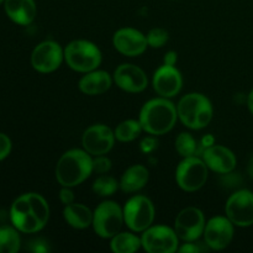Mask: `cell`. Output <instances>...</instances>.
<instances>
[{
	"label": "cell",
	"mask_w": 253,
	"mask_h": 253,
	"mask_svg": "<svg viewBox=\"0 0 253 253\" xmlns=\"http://www.w3.org/2000/svg\"><path fill=\"white\" fill-rule=\"evenodd\" d=\"M10 219L19 231L35 234L46 226L49 219V207L42 195L26 193L12 203Z\"/></svg>",
	"instance_id": "1"
},
{
	"label": "cell",
	"mask_w": 253,
	"mask_h": 253,
	"mask_svg": "<svg viewBox=\"0 0 253 253\" xmlns=\"http://www.w3.org/2000/svg\"><path fill=\"white\" fill-rule=\"evenodd\" d=\"M178 111L167 98H156L147 101L141 109L140 123L150 135H163L174 127Z\"/></svg>",
	"instance_id": "2"
},
{
	"label": "cell",
	"mask_w": 253,
	"mask_h": 253,
	"mask_svg": "<svg viewBox=\"0 0 253 253\" xmlns=\"http://www.w3.org/2000/svg\"><path fill=\"white\" fill-rule=\"evenodd\" d=\"M93 173V160L85 150H69L57 162L56 178L62 187H76Z\"/></svg>",
	"instance_id": "3"
},
{
	"label": "cell",
	"mask_w": 253,
	"mask_h": 253,
	"mask_svg": "<svg viewBox=\"0 0 253 253\" xmlns=\"http://www.w3.org/2000/svg\"><path fill=\"white\" fill-rule=\"evenodd\" d=\"M177 111L183 125L193 130L207 127L212 119L211 103L207 96L199 93L183 96L178 103Z\"/></svg>",
	"instance_id": "4"
},
{
	"label": "cell",
	"mask_w": 253,
	"mask_h": 253,
	"mask_svg": "<svg viewBox=\"0 0 253 253\" xmlns=\"http://www.w3.org/2000/svg\"><path fill=\"white\" fill-rule=\"evenodd\" d=\"M64 59L73 71L88 73L95 71L100 66L101 52L93 42L86 40H76L64 49Z\"/></svg>",
	"instance_id": "5"
},
{
	"label": "cell",
	"mask_w": 253,
	"mask_h": 253,
	"mask_svg": "<svg viewBox=\"0 0 253 253\" xmlns=\"http://www.w3.org/2000/svg\"><path fill=\"white\" fill-rule=\"evenodd\" d=\"M124 210L115 202H103L93 212V227L98 236L110 239L119 234L124 224Z\"/></svg>",
	"instance_id": "6"
},
{
	"label": "cell",
	"mask_w": 253,
	"mask_h": 253,
	"mask_svg": "<svg viewBox=\"0 0 253 253\" xmlns=\"http://www.w3.org/2000/svg\"><path fill=\"white\" fill-rule=\"evenodd\" d=\"M123 210L124 221L128 229L135 232H143L155 220V207L143 195H136L128 199Z\"/></svg>",
	"instance_id": "7"
},
{
	"label": "cell",
	"mask_w": 253,
	"mask_h": 253,
	"mask_svg": "<svg viewBox=\"0 0 253 253\" xmlns=\"http://www.w3.org/2000/svg\"><path fill=\"white\" fill-rule=\"evenodd\" d=\"M208 166L198 156L185 157L175 170L177 184L185 192L199 190L207 183Z\"/></svg>",
	"instance_id": "8"
},
{
	"label": "cell",
	"mask_w": 253,
	"mask_h": 253,
	"mask_svg": "<svg viewBox=\"0 0 253 253\" xmlns=\"http://www.w3.org/2000/svg\"><path fill=\"white\" fill-rule=\"evenodd\" d=\"M141 244L148 253H173L178 250V236L170 227L157 225L143 231Z\"/></svg>",
	"instance_id": "9"
},
{
	"label": "cell",
	"mask_w": 253,
	"mask_h": 253,
	"mask_svg": "<svg viewBox=\"0 0 253 253\" xmlns=\"http://www.w3.org/2000/svg\"><path fill=\"white\" fill-rule=\"evenodd\" d=\"M205 217L200 209L189 207L183 209L175 217L174 231L178 239L185 242H194L204 234Z\"/></svg>",
	"instance_id": "10"
},
{
	"label": "cell",
	"mask_w": 253,
	"mask_h": 253,
	"mask_svg": "<svg viewBox=\"0 0 253 253\" xmlns=\"http://www.w3.org/2000/svg\"><path fill=\"white\" fill-rule=\"evenodd\" d=\"M226 216L234 225L247 227L253 225V193L239 190L227 199Z\"/></svg>",
	"instance_id": "11"
},
{
	"label": "cell",
	"mask_w": 253,
	"mask_h": 253,
	"mask_svg": "<svg viewBox=\"0 0 253 253\" xmlns=\"http://www.w3.org/2000/svg\"><path fill=\"white\" fill-rule=\"evenodd\" d=\"M64 52L54 41H43L35 47L31 54V64L40 73H51L61 66Z\"/></svg>",
	"instance_id": "12"
},
{
	"label": "cell",
	"mask_w": 253,
	"mask_h": 253,
	"mask_svg": "<svg viewBox=\"0 0 253 253\" xmlns=\"http://www.w3.org/2000/svg\"><path fill=\"white\" fill-rule=\"evenodd\" d=\"M204 240L210 250L220 251L230 245L234 237V224L229 217L215 216L208 221L204 229Z\"/></svg>",
	"instance_id": "13"
},
{
	"label": "cell",
	"mask_w": 253,
	"mask_h": 253,
	"mask_svg": "<svg viewBox=\"0 0 253 253\" xmlns=\"http://www.w3.org/2000/svg\"><path fill=\"white\" fill-rule=\"evenodd\" d=\"M83 147L89 155L101 156L108 153L115 143V133L105 125H93L86 128L82 138Z\"/></svg>",
	"instance_id": "14"
},
{
	"label": "cell",
	"mask_w": 253,
	"mask_h": 253,
	"mask_svg": "<svg viewBox=\"0 0 253 253\" xmlns=\"http://www.w3.org/2000/svg\"><path fill=\"white\" fill-rule=\"evenodd\" d=\"M113 43L121 54L127 57L140 56L148 46L147 37L141 31L131 27L118 30L114 34Z\"/></svg>",
	"instance_id": "15"
},
{
	"label": "cell",
	"mask_w": 253,
	"mask_h": 253,
	"mask_svg": "<svg viewBox=\"0 0 253 253\" xmlns=\"http://www.w3.org/2000/svg\"><path fill=\"white\" fill-rule=\"evenodd\" d=\"M114 81L119 88L128 93H141L147 88L148 79L145 72L135 64L125 63L116 68Z\"/></svg>",
	"instance_id": "16"
},
{
	"label": "cell",
	"mask_w": 253,
	"mask_h": 253,
	"mask_svg": "<svg viewBox=\"0 0 253 253\" xmlns=\"http://www.w3.org/2000/svg\"><path fill=\"white\" fill-rule=\"evenodd\" d=\"M183 79L174 66L163 64L153 74V88L163 98H173L180 91Z\"/></svg>",
	"instance_id": "17"
},
{
	"label": "cell",
	"mask_w": 253,
	"mask_h": 253,
	"mask_svg": "<svg viewBox=\"0 0 253 253\" xmlns=\"http://www.w3.org/2000/svg\"><path fill=\"white\" fill-rule=\"evenodd\" d=\"M203 160L208 168L214 172L225 174L232 172L236 167V157L229 148L220 145H212L203 152Z\"/></svg>",
	"instance_id": "18"
},
{
	"label": "cell",
	"mask_w": 253,
	"mask_h": 253,
	"mask_svg": "<svg viewBox=\"0 0 253 253\" xmlns=\"http://www.w3.org/2000/svg\"><path fill=\"white\" fill-rule=\"evenodd\" d=\"M5 12L15 24L27 26L36 17V4L34 0H5Z\"/></svg>",
	"instance_id": "19"
},
{
	"label": "cell",
	"mask_w": 253,
	"mask_h": 253,
	"mask_svg": "<svg viewBox=\"0 0 253 253\" xmlns=\"http://www.w3.org/2000/svg\"><path fill=\"white\" fill-rule=\"evenodd\" d=\"M113 79L105 71H91L79 81V89L86 95H100L110 89Z\"/></svg>",
	"instance_id": "20"
},
{
	"label": "cell",
	"mask_w": 253,
	"mask_h": 253,
	"mask_svg": "<svg viewBox=\"0 0 253 253\" xmlns=\"http://www.w3.org/2000/svg\"><path fill=\"white\" fill-rule=\"evenodd\" d=\"M148 169L142 165L131 166L125 170L120 180V188L125 193H135L142 189L148 182Z\"/></svg>",
	"instance_id": "21"
},
{
	"label": "cell",
	"mask_w": 253,
	"mask_h": 253,
	"mask_svg": "<svg viewBox=\"0 0 253 253\" xmlns=\"http://www.w3.org/2000/svg\"><path fill=\"white\" fill-rule=\"evenodd\" d=\"M63 216L67 224L74 229H86L93 224V212L88 207L83 204L66 205L63 210Z\"/></svg>",
	"instance_id": "22"
},
{
	"label": "cell",
	"mask_w": 253,
	"mask_h": 253,
	"mask_svg": "<svg viewBox=\"0 0 253 253\" xmlns=\"http://www.w3.org/2000/svg\"><path fill=\"white\" fill-rule=\"evenodd\" d=\"M111 239L110 247L115 253H133L142 246L141 239L130 232H120Z\"/></svg>",
	"instance_id": "23"
},
{
	"label": "cell",
	"mask_w": 253,
	"mask_h": 253,
	"mask_svg": "<svg viewBox=\"0 0 253 253\" xmlns=\"http://www.w3.org/2000/svg\"><path fill=\"white\" fill-rule=\"evenodd\" d=\"M20 245L21 240L16 227L0 226V253H16Z\"/></svg>",
	"instance_id": "24"
},
{
	"label": "cell",
	"mask_w": 253,
	"mask_h": 253,
	"mask_svg": "<svg viewBox=\"0 0 253 253\" xmlns=\"http://www.w3.org/2000/svg\"><path fill=\"white\" fill-rule=\"evenodd\" d=\"M142 130L143 128L140 121L130 119V120H125L119 124L114 133H115V138H118L120 142H131L141 135Z\"/></svg>",
	"instance_id": "25"
},
{
	"label": "cell",
	"mask_w": 253,
	"mask_h": 253,
	"mask_svg": "<svg viewBox=\"0 0 253 253\" xmlns=\"http://www.w3.org/2000/svg\"><path fill=\"white\" fill-rule=\"evenodd\" d=\"M175 150L182 157H190L198 155V142L190 133L182 132L175 140Z\"/></svg>",
	"instance_id": "26"
},
{
	"label": "cell",
	"mask_w": 253,
	"mask_h": 253,
	"mask_svg": "<svg viewBox=\"0 0 253 253\" xmlns=\"http://www.w3.org/2000/svg\"><path fill=\"white\" fill-rule=\"evenodd\" d=\"M118 182L110 175H100L93 183V192L99 197H110L118 190Z\"/></svg>",
	"instance_id": "27"
},
{
	"label": "cell",
	"mask_w": 253,
	"mask_h": 253,
	"mask_svg": "<svg viewBox=\"0 0 253 253\" xmlns=\"http://www.w3.org/2000/svg\"><path fill=\"white\" fill-rule=\"evenodd\" d=\"M146 37H147L148 46L153 47V48H160V47L165 46L166 42L168 41V32L165 29L156 27V29L150 30Z\"/></svg>",
	"instance_id": "28"
},
{
	"label": "cell",
	"mask_w": 253,
	"mask_h": 253,
	"mask_svg": "<svg viewBox=\"0 0 253 253\" xmlns=\"http://www.w3.org/2000/svg\"><path fill=\"white\" fill-rule=\"evenodd\" d=\"M111 169V161L108 157L101 156H96V158L93 160V172L98 173V174H105Z\"/></svg>",
	"instance_id": "29"
},
{
	"label": "cell",
	"mask_w": 253,
	"mask_h": 253,
	"mask_svg": "<svg viewBox=\"0 0 253 253\" xmlns=\"http://www.w3.org/2000/svg\"><path fill=\"white\" fill-rule=\"evenodd\" d=\"M241 182H242V179H241V177L239 175V173L229 172V173H225V174H222L221 183L224 185H226L227 188L239 187V185L241 184Z\"/></svg>",
	"instance_id": "30"
},
{
	"label": "cell",
	"mask_w": 253,
	"mask_h": 253,
	"mask_svg": "<svg viewBox=\"0 0 253 253\" xmlns=\"http://www.w3.org/2000/svg\"><path fill=\"white\" fill-rule=\"evenodd\" d=\"M11 152V141L5 133L0 132V161L5 160Z\"/></svg>",
	"instance_id": "31"
},
{
	"label": "cell",
	"mask_w": 253,
	"mask_h": 253,
	"mask_svg": "<svg viewBox=\"0 0 253 253\" xmlns=\"http://www.w3.org/2000/svg\"><path fill=\"white\" fill-rule=\"evenodd\" d=\"M59 199H61V202L63 203L64 205H69L72 204V203H74V194L73 192L69 189V187L62 188L61 192H59Z\"/></svg>",
	"instance_id": "32"
},
{
	"label": "cell",
	"mask_w": 253,
	"mask_h": 253,
	"mask_svg": "<svg viewBox=\"0 0 253 253\" xmlns=\"http://www.w3.org/2000/svg\"><path fill=\"white\" fill-rule=\"evenodd\" d=\"M156 147H157V142H156L155 138L152 137L145 138V140L141 142V150H142V152L145 153L152 152Z\"/></svg>",
	"instance_id": "33"
},
{
	"label": "cell",
	"mask_w": 253,
	"mask_h": 253,
	"mask_svg": "<svg viewBox=\"0 0 253 253\" xmlns=\"http://www.w3.org/2000/svg\"><path fill=\"white\" fill-rule=\"evenodd\" d=\"M178 251L180 253H198L202 251L199 246H197L195 244H192V242H188V244L183 245L180 249H178Z\"/></svg>",
	"instance_id": "34"
},
{
	"label": "cell",
	"mask_w": 253,
	"mask_h": 253,
	"mask_svg": "<svg viewBox=\"0 0 253 253\" xmlns=\"http://www.w3.org/2000/svg\"><path fill=\"white\" fill-rule=\"evenodd\" d=\"M177 63V53L173 51L167 52L165 54V63L163 64H167V66H174Z\"/></svg>",
	"instance_id": "35"
},
{
	"label": "cell",
	"mask_w": 253,
	"mask_h": 253,
	"mask_svg": "<svg viewBox=\"0 0 253 253\" xmlns=\"http://www.w3.org/2000/svg\"><path fill=\"white\" fill-rule=\"evenodd\" d=\"M247 105H249L250 111H251L253 115V89L251 90V93L249 94V96H247Z\"/></svg>",
	"instance_id": "36"
},
{
	"label": "cell",
	"mask_w": 253,
	"mask_h": 253,
	"mask_svg": "<svg viewBox=\"0 0 253 253\" xmlns=\"http://www.w3.org/2000/svg\"><path fill=\"white\" fill-rule=\"evenodd\" d=\"M247 173H249L250 177L253 179V156L250 158L249 161V165H247Z\"/></svg>",
	"instance_id": "37"
},
{
	"label": "cell",
	"mask_w": 253,
	"mask_h": 253,
	"mask_svg": "<svg viewBox=\"0 0 253 253\" xmlns=\"http://www.w3.org/2000/svg\"><path fill=\"white\" fill-rule=\"evenodd\" d=\"M2 1H5V0H0V4H1V2H2Z\"/></svg>",
	"instance_id": "38"
}]
</instances>
